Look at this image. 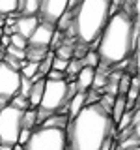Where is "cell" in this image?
<instances>
[{"mask_svg": "<svg viewBox=\"0 0 140 150\" xmlns=\"http://www.w3.org/2000/svg\"><path fill=\"white\" fill-rule=\"evenodd\" d=\"M138 49V17L129 15L123 9L112 13L103 32L97 38L95 51L99 64L114 68L123 64Z\"/></svg>", "mask_w": 140, "mask_h": 150, "instance_id": "cell-1", "label": "cell"}, {"mask_svg": "<svg viewBox=\"0 0 140 150\" xmlns=\"http://www.w3.org/2000/svg\"><path fill=\"white\" fill-rule=\"evenodd\" d=\"M114 131L116 126L108 112L99 103H86L65 126V150H99Z\"/></svg>", "mask_w": 140, "mask_h": 150, "instance_id": "cell-2", "label": "cell"}, {"mask_svg": "<svg viewBox=\"0 0 140 150\" xmlns=\"http://www.w3.org/2000/svg\"><path fill=\"white\" fill-rule=\"evenodd\" d=\"M73 9V25L67 30L78 43H95L110 17V0H80Z\"/></svg>", "mask_w": 140, "mask_h": 150, "instance_id": "cell-3", "label": "cell"}, {"mask_svg": "<svg viewBox=\"0 0 140 150\" xmlns=\"http://www.w3.org/2000/svg\"><path fill=\"white\" fill-rule=\"evenodd\" d=\"M24 150H65L67 141H65V129L50 128V126H37L32 129L30 137L24 144Z\"/></svg>", "mask_w": 140, "mask_h": 150, "instance_id": "cell-4", "label": "cell"}, {"mask_svg": "<svg viewBox=\"0 0 140 150\" xmlns=\"http://www.w3.org/2000/svg\"><path fill=\"white\" fill-rule=\"evenodd\" d=\"M21 116H22V111L15 109L9 103L0 109V143L2 144L13 146L17 143L21 128H22Z\"/></svg>", "mask_w": 140, "mask_h": 150, "instance_id": "cell-5", "label": "cell"}, {"mask_svg": "<svg viewBox=\"0 0 140 150\" xmlns=\"http://www.w3.org/2000/svg\"><path fill=\"white\" fill-rule=\"evenodd\" d=\"M19 83H21V73L17 69L0 60V98H6L9 101L19 92Z\"/></svg>", "mask_w": 140, "mask_h": 150, "instance_id": "cell-6", "label": "cell"}, {"mask_svg": "<svg viewBox=\"0 0 140 150\" xmlns=\"http://www.w3.org/2000/svg\"><path fill=\"white\" fill-rule=\"evenodd\" d=\"M67 2L69 0H39L37 19L56 25V21L60 19V15L67 9Z\"/></svg>", "mask_w": 140, "mask_h": 150, "instance_id": "cell-7", "label": "cell"}, {"mask_svg": "<svg viewBox=\"0 0 140 150\" xmlns=\"http://www.w3.org/2000/svg\"><path fill=\"white\" fill-rule=\"evenodd\" d=\"M54 30H56V26L52 23L39 21L37 26L34 28V32H32L30 38H28V45H32V47H49Z\"/></svg>", "mask_w": 140, "mask_h": 150, "instance_id": "cell-8", "label": "cell"}, {"mask_svg": "<svg viewBox=\"0 0 140 150\" xmlns=\"http://www.w3.org/2000/svg\"><path fill=\"white\" fill-rule=\"evenodd\" d=\"M37 23H39L37 15H19L15 19V32L21 34V36H24L28 40L30 34L34 32V28L37 26Z\"/></svg>", "mask_w": 140, "mask_h": 150, "instance_id": "cell-9", "label": "cell"}, {"mask_svg": "<svg viewBox=\"0 0 140 150\" xmlns=\"http://www.w3.org/2000/svg\"><path fill=\"white\" fill-rule=\"evenodd\" d=\"M93 73H95V68H90V66H82L80 71L75 75V84H77V92H88L92 88L93 83Z\"/></svg>", "mask_w": 140, "mask_h": 150, "instance_id": "cell-10", "label": "cell"}, {"mask_svg": "<svg viewBox=\"0 0 140 150\" xmlns=\"http://www.w3.org/2000/svg\"><path fill=\"white\" fill-rule=\"evenodd\" d=\"M43 88H45V77H37V79H32V86H30V92H28L26 100H28V105L32 109H36L41 101V96H43Z\"/></svg>", "mask_w": 140, "mask_h": 150, "instance_id": "cell-11", "label": "cell"}, {"mask_svg": "<svg viewBox=\"0 0 140 150\" xmlns=\"http://www.w3.org/2000/svg\"><path fill=\"white\" fill-rule=\"evenodd\" d=\"M84 105H86V92H75L71 96V100L67 101V105H65V107H67V116L73 118V116L77 115Z\"/></svg>", "mask_w": 140, "mask_h": 150, "instance_id": "cell-12", "label": "cell"}, {"mask_svg": "<svg viewBox=\"0 0 140 150\" xmlns=\"http://www.w3.org/2000/svg\"><path fill=\"white\" fill-rule=\"evenodd\" d=\"M127 111L125 109V96L123 94H116V98H114V103H112V109H110V118L112 122H114V126L118 124V120L121 118V115Z\"/></svg>", "mask_w": 140, "mask_h": 150, "instance_id": "cell-13", "label": "cell"}, {"mask_svg": "<svg viewBox=\"0 0 140 150\" xmlns=\"http://www.w3.org/2000/svg\"><path fill=\"white\" fill-rule=\"evenodd\" d=\"M67 122H69V116L65 115V112H52V115H49L43 122H41V126H50V128L65 129Z\"/></svg>", "mask_w": 140, "mask_h": 150, "instance_id": "cell-14", "label": "cell"}, {"mask_svg": "<svg viewBox=\"0 0 140 150\" xmlns=\"http://www.w3.org/2000/svg\"><path fill=\"white\" fill-rule=\"evenodd\" d=\"M47 53H49V47H32V45H26L24 47V60H28V62H39Z\"/></svg>", "mask_w": 140, "mask_h": 150, "instance_id": "cell-15", "label": "cell"}, {"mask_svg": "<svg viewBox=\"0 0 140 150\" xmlns=\"http://www.w3.org/2000/svg\"><path fill=\"white\" fill-rule=\"evenodd\" d=\"M21 124L22 128L26 129H34L37 126V118H36V109H32V107H28V109L22 111V116H21Z\"/></svg>", "mask_w": 140, "mask_h": 150, "instance_id": "cell-16", "label": "cell"}, {"mask_svg": "<svg viewBox=\"0 0 140 150\" xmlns=\"http://www.w3.org/2000/svg\"><path fill=\"white\" fill-rule=\"evenodd\" d=\"M82 68V62L80 58H75V56H71V58L67 60V68H65V79H75V75H77L78 71H80Z\"/></svg>", "mask_w": 140, "mask_h": 150, "instance_id": "cell-17", "label": "cell"}, {"mask_svg": "<svg viewBox=\"0 0 140 150\" xmlns=\"http://www.w3.org/2000/svg\"><path fill=\"white\" fill-rule=\"evenodd\" d=\"M82 66H90V68H97L99 66V54H97V51H86L84 56L80 58Z\"/></svg>", "mask_w": 140, "mask_h": 150, "instance_id": "cell-18", "label": "cell"}, {"mask_svg": "<svg viewBox=\"0 0 140 150\" xmlns=\"http://www.w3.org/2000/svg\"><path fill=\"white\" fill-rule=\"evenodd\" d=\"M19 73H21L22 77L32 79L37 73V62H28V60H24L22 66H21V69H19Z\"/></svg>", "mask_w": 140, "mask_h": 150, "instance_id": "cell-19", "label": "cell"}, {"mask_svg": "<svg viewBox=\"0 0 140 150\" xmlns=\"http://www.w3.org/2000/svg\"><path fill=\"white\" fill-rule=\"evenodd\" d=\"M54 56H60V58H65V60H69L73 56V45H69V43H60L56 49L52 51Z\"/></svg>", "mask_w": 140, "mask_h": 150, "instance_id": "cell-20", "label": "cell"}, {"mask_svg": "<svg viewBox=\"0 0 140 150\" xmlns=\"http://www.w3.org/2000/svg\"><path fill=\"white\" fill-rule=\"evenodd\" d=\"M17 13V0H0V15Z\"/></svg>", "mask_w": 140, "mask_h": 150, "instance_id": "cell-21", "label": "cell"}, {"mask_svg": "<svg viewBox=\"0 0 140 150\" xmlns=\"http://www.w3.org/2000/svg\"><path fill=\"white\" fill-rule=\"evenodd\" d=\"M131 77L133 75L131 73H121L120 75V79H118V94H127V90H129V86H131Z\"/></svg>", "mask_w": 140, "mask_h": 150, "instance_id": "cell-22", "label": "cell"}, {"mask_svg": "<svg viewBox=\"0 0 140 150\" xmlns=\"http://www.w3.org/2000/svg\"><path fill=\"white\" fill-rule=\"evenodd\" d=\"M9 105H13L15 109H21V111H24V109H28V100L24 96H21V94H15V96L9 100Z\"/></svg>", "mask_w": 140, "mask_h": 150, "instance_id": "cell-23", "label": "cell"}, {"mask_svg": "<svg viewBox=\"0 0 140 150\" xmlns=\"http://www.w3.org/2000/svg\"><path fill=\"white\" fill-rule=\"evenodd\" d=\"M9 45L19 47V49H24V47L28 45V40H26L24 36H21V34H17V32H13V34L9 36Z\"/></svg>", "mask_w": 140, "mask_h": 150, "instance_id": "cell-24", "label": "cell"}, {"mask_svg": "<svg viewBox=\"0 0 140 150\" xmlns=\"http://www.w3.org/2000/svg\"><path fill=\"white\" fill-rule=\"evenodd\" d=\"M30 86H32V79H28V77H22L21 75V83H19V92L17 94H21V96H28V92H30Z\"/></svg>", "mask_w": 140, "mask_h": 150, "instance_id": "cell-25", "label": "cell"}, {"mask_svg": "<svg viewBox=\"0 0 140 150\" xmlns=\"http://www.w3.org/2000/svg\"><path fill=\"white\" fill-rule=\"evenodd\" d=\"M6 54L13 56V58H19V60H24V49H19V47H13V45H8L6 49Z\"/></svg>", "mask_w": 140, "mask_h": 150, "instance_id": "cell-26", "label": "cell"}, {"mask_svg": "<svg viewBox=\"0 0 140 150\" xmlns=\"http://www.w3.org/2000/svg\"><path fill=\"white\" fill-rule=\"evenodd\" d=\"M65 68H67V60H65V58H60V56H54V58H52V66H50V69L65 71Z\"/></svg>", "mask_w": 140, "mask_h": 150, "instance_id": "cell-27", "label": "cell"}, {"mask_svg": "<svg viewBox=\"0 0 140 150\" xmlns=\"http://www.w3.org/2000/svg\"><path fill=\"white\" fill-rule=\"evenodd\" d=\"M45 79H52V81H60V79H65V71H58V69H49V73L45 75Z\"/></svg>", "mask_w": 140, "mask_h": 150, "instance_id": "cell-28", "label": "cell"}, {"mask_svg": "<svg viewBox=\"0 0 140 150\" xmlns=\"http://www.w3.org/2000/svg\"><path fill=\"white\" fill-rule=\"evenodd\" d=\"M30 133H32V129H26V128H21V133H19V139H17V143L19 144H24L28 137H30Z\"/></svg>", "mask_w": 140, "mask_h": 150, "instance_id": "cell-29", "label": "cell"}, {"mask_svg": "<svg viewBox=\"0 0 140 150\" xmlns=\"http://www.w3.org/2000/svg\"><path fill=\"white\" fill-rule=\"evenodd\" d=\"M11 150H24V148H22V144H19V143H15V144H13V148Z\"/></svg>", "mask_w": 140, "mask_h": 150, "instance_id": "cell-30", "label": "cell"}, {"mask_svg": "<svg viewBox=\"0 0 140 150\" xmlns=\"http://www.w3.org/2000/svg\"><path fill=\"white\" fill-rule=\"evenodd\" d=\"M4 23H6V15H0V26H4Z\"/></svg>", "mask_w": 140, "mask_h": 150, "instance_id": "cell-31", "label": "cell"}, {"mask_svg": "<svg viewBox=\"0 0 140 150\" xmlns=\"http://www.w3.org/2000/svg\"><path fill=\"white\" fill-rule=\"evenodd\" d=\"M125 150H140L138 144H134V146H129V148H125Z\"/></svg>", "mask_w": 140, "mask_h": 150, "instance_id": "cell-32", "label": "cell"}]
</instances>
